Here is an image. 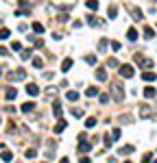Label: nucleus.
<instances>
[{"label": "nucleus", "mask_w": 157, "mask_h": 163, "mask_svg": "<svg viewBox=\"0 0 157 163\" xmlns=\"http://www.w3.org/2000/svg\"><path fill=\"white\" fill-rule=\"evenodd\" d=\"M85 7H87L90 11H96V9H98V2H94V0H87V2H85Z\"/></svg>", "instance_id": "nucleus-25"}, {"label": "nucleus", "mask_w": 157, "mask_h": 163, "mask_svg": "<svg viewBox=\"0 0 157 163\" xmlns=\"http://www.w3.org/2000/svg\"><path fill=\"white\" fill-rule=\"evenodd\" d=\"M7 55V48H5V46H0V57H5Z\"/></svg>", "instance_id": "nucleus-43"}, {"label": "nucleus", "mask_w": 157, "mask_h": 163, "mask_svg": "<svg viewBox=\"0 0 157 163\" xmlns=\"http://www.w3.org/2000/svg\"><path fill=\"white\" fill-rule=\"evenodd\" d=\"M96 126V118H87L85 120V128H94Z\"/></svg>", "instance_id": "nucleus-26"}, {"label": "nucleus", "mask_w": 157, "mask_h": 163, "mask_svg": "<svg viewBox=\"0 0 157 163\" xmlns=\"http://www.w3.org/2000/svg\"><path fill=\"white\" fill-rule=\"evenodd\" d=\"M129 13H131V17H133V20H142V11H140L138 7H131Z\"/></svg>", "instance_id": "nucleus-10"}, {"label": "nucleus", "mask_w": 157, "mask_h": 163, "mask_svg": "<svg viewBox=\"0 0 157 163\" xmlns=\"http://www.w3.org/2000/svg\"><path fill=\"white\" fill-rule=\"evenodd\" d=\"M87 24H94V26H105V20H100V17H96V15H90L87 17Z\"/></svg>", "instance_id": "nucleus-5"}, {"label": "nucleus", "mask_w": 157, "mask_h": 163, "mask_svg": "<svg viewBox=\"0 0 157 163\" xmlns=\"http://www.w3.org/2000/svg\"><path fill=\"white\" fill-rule=\"evenodd\" d=\"M66 126H68V124H66V120H59V122H57V124H55V133H57V135H61V133H63V128H66Z\"/></svg>", "instance_id": "nucleus-11"}, {"label": "nucleus", "mask_w": 157, "mask_h": 163, "mask_svg": "<svg viewBox=\"0 0 157 163\" xmlns=\"http://www.w3.org/2000/svg\"><path fill=\"white\" fill-rule=\"evenodd\" d=\"M140 115H142V118H148V115H151V109H148V107H140Z\"/></svg>", "instance_id": "nucleus-27"}, {"label": "nucleus", "mask_w": 157, "mask_h": 163, "mask_svg": "<svg viewBox=\"0 0 157 163\" xmlns=\"http://www.w3.org/2000/svg\"><path fill=\"white\" fill-rule=\"evenodd\" d=\"M144 96H146L148 100H151V98H155V96H157V91H155V87H146V89H144Z\"/></svg>", "instance_id": "nucleus-14"}, {"label": "nucleus", "mask_w": 157, "mask_h": 163, "mask_svg": "<svg viewBox=\"0 0 157 163\" xmlns=\"http://www.w3.org/2000/svg\"><path fill=\"white\" fill-rule=\"evenodd\" d=\"M85 63L94 65V63H96V57H94V55H87V57H85Z\"/></svg>", "instance_id": "nucleus-35"}, {"label": "nucleus", "mask_w": 157, "mask_h": 163, "mask_svg": "<svg viewBox=\"0 0 157 163\" xmlns=\"http://www.w3.org/2000/svg\"><path fill=\"white\" fill-rule=\"evenodd\" d=\"M111 48H114V52H118L120 50V44L118 41H111Z\"/></svg>", "instance_id": "nucleus-42"}, {"label": "nucleus", "mask_w": 157, "mask_h": 163, "mask_svg": "<svg viewBox=\"0 0 157 163\" xmlns=\"http://www.w3.org/2000/svg\"><path fill=\"white\" fill-rule=\"evenodd\" d=\"M118 122H122V124H124V122H131V115H120Z\"/></svg>", "instance_id": "nucleus-37"}, {"label": "nucleus", "mask_w": 157, "mask_h": 163, "mask_svg": "<svg viewBox=\"0 0 157 163\" xmlns=\"http://www.w3.org/2000/svg\"><path fill=\"white\" fill-rule=\"evenodd\" d=\"M24 157H26V159H35V157H37V150H35V148L26 150V152H24Z\"/></svg>", "instance_id": "nucleus-24"}, {"label": "nucleus", "mask_w": 157, "mask_h": 163, "mask_svg": "<svg viewBox=\"0 0 157 163\" xmlns=\"http://www.w3.org/2000/svg\"><path fill=\"white\" fill-rule=\"evenodd\" d=\"M5 98H7V100H15V98H18V89H15V87H7Z\"/></svg>", "instance_id": "nucleus-6"}, {"label": "nucleus", "mask_w": 157, "mask_h": 163, "mask_svg": "<svg viewBox=\"0 0 157 163\" xmlns=\"http://www.w3.org/2000/svg\"><path fill=\"white\" fill-rule=\"evenodd\" d=\"M107 67H120L118 59H109V61H107Z\"/></svg>", "instance_id": "nucleus-33"}, {"label": "nucleus", "mask_w": 157, "mask_h": 163, "mask_svg": "<svg viewBox=\"0 0 157 163\" xmlns=\"http://www.w3.org/2000/svg\"><path fill=\"white\" fill-rule=\"evenodd\" d=\"M109 17H111V20H116V17H118V9H116L114 5L109 7Z\"/></svg>", "instance_id": "nucleus-29"}, {"label": "nucleus", "mask_w": 157, "mask_h": 163, "mask_svg": "<svg viewBox=\"0 0 157 163\" xmlns=\"http://www.w3.org/2000/svg\"><path fill=\"white\" fill-rule=\"evenodd\" d=\"M133 150H135L133 146H131V144H127V146H122V148H120V154H124V157H127V154H131Z\"/></svg>", "instance_id": "nucleus-16"}, {"label": "nucleus", "mask_w": 157, "mask_h": 163, "mask_svg": "<svg viewBox=\"0 0 157 163\" xmlns=\"http://www.w3.org/2000/svg\"><path fill=\"white\" fill-rule=\"evenodd\" d=\"M105 148H111V137H109V135L105 137Z\"/></svg>", "instance_id": "nucleus-41"}, {"label": "nucleus", "mask_w": 157, "mask_h": 163, "mask_svg": "<svg viewBox=\"0 0 157 163\" xmlns=\"http://www.w3.org/2000/svg\"><path fill=\"white\" fill-rule=\"evenodd\" d=\"M59 163H70V161H68V159H66V157H63V159H61V161H59Z\"/></svg>", "instance_id": "nucleus-44"}, {"label": "nucleus", "mask_w": 157, "mask_h": 163, "mask_svg": "<svg viewBox=\"0 0 157 163\" xmlns=\"http://www.w3.org/2000/svg\"><path fill=\"white\" fill-rule=\"evenodd\" d=\"M98 96H100V102H103V104L109 102V96H107V94H98Z\"/></svg>", "instance_id": "nucleus-36"}, {"label": "nucleus", "mask_w": 157, "mask_h": 163, "mask_svg": "<svg viewBox=\"0 0 157 163\" xmlns=\"http://www.w3.org/2000/svg\"><path fill=\"white\" fill-rule=\"evenodd\" d=\"M72 113H74V118H83V111L81 109H72Z\"/></svg>", "instance_id": "nucleus-38"}, {"label": "nucleus", "mask_w": 157, "mask_h": 163, "mask_svg": "<svg viewBox=\"0 0 157 163\" xmlns=\"http://www.w3.org/2000/svg\"><path fill=\"white\" fill-rule=\"evenodd\" d=\"M124 163H133V161H124Z\"/></svg>", "instance_id": "nucleus-45"}, {"label": "nucleus", "mask_w": 157, "mask_h": 163, "mask_svg": "<svg viewBox=\"0 0 157 163\" xmlns=\"http://www.w3.org/2000/svg\"><path fill=\"white\" fill-rule=\"evenodd\" d=\"M127 37H129V41H135V39H138V31H135L133 26H131V28L127 31Z\"/></svg>", "instance_id": "nucleus-12"}, {"label": "nucleus", "mask_w": 157, "mask_h": 163, "mask_svg": "<svg viewBox=\"0 0 157 163\" xmlns=\"http://www.w3.org/2000/svg\"><path fill=\"white\" fill-rule=\"evenodd\" d=\"M85 96H87V98H96V96H98V89H96V87H87V89H85Z\"/></svg>", "instance_id": "nucleus-13"}, {"label": "nucleus", "mask_w": 157, "mask_h": 163, "mask_svg": "<svg viewBox=\"0 0 157 163\" xmlns=\"http://www.w3.org/2000/svg\"><path fill=\"white\" fill-rule=\"evenodd\" d=\"M98 50H100V52L107 50V39H100V41H98Z\"/></svg>", "instance_id": "nucleus-31"}, {"label": "nucleus", "mask_w": 157, "mask_h": 163, "mask_svg": "<svg viewBox=\"0 0 157 163\" xmlns=\"http://www.w3.org/2000/svg\"><path fill=\"white\" fill-rule=\"evenodd\" d=\"M135 63H138L140 67H153V61L146 59L144 55H135Z\"/></svg>", "instance_id": "nucleus-3"}, {"label": "nucleus", "mask_w": 157, "mask_h": 163, "mask_svg": "<svg viewBox=\"0 0 157 163\" xmlns=\"http://www.w3.org/2000/svg\"><path fill=\"white\" fill-rule=\"evenodd\" d=\"M9 35H11V31H9V28H0V39H7Z\"/></svg>", "instance_id": "nucleus-30"}, {"label": "nucleus", "mask_w": 157, "mask_h": 163, "mask_svg": "<svg viewBox=\"0 0 157 163\" xmlns=\"http://www.w3.org/2000/svg\"><path fill=\"white\" fill-rule=\"evenodd\" d=\"M26 94H29V96H37L39 94V87L35 83H29V85H26Z\"/></svg>", "instance_id": "nucleus-8"}, {"label": "nucleus", "mask_w": 157, "mask_h": 163, "mask_svg": "<svg viewBox=\"0 0 157 163\" xmlns=\"http://www.w3.org/2000/svg\"><path fill=\"white\" fill-rule=\"evenodd\" d=\"M31 55H33V52H31V50H29V48H26V50H22V59H29V57H31Z\"/></svg>", "instance_id": "nucleus-40"}, {"label": "nucleus", "mask_w": 157, "mask_h": 163, "mask_svg": "<svg viewBox=\"0 0 157 163\" xmlns=\"http://www.w3.org/2000/svg\"><path fill=\"white\" fill-rule=\"evenodd\" d=\"M153 163H157V161H153Z\"/></svg>", "instance_id": "nucleus-46"}, {"label": "nucleus", "mask_w": 157, "mask_h": 163, "mask_svg": "<svg viewBox=\"0 0 157 163\" xmlns=\"http://www.w3.org/2000/svg\"><path fill=\"white\" fill-rule=\"evenodd\" d=\"M52 111H55V113H52L55 118H61V102H59V100L52 102Z\"/></svg>", "instance_id": "nucleus-9"}, {"label": "nucleus", "mask_w": 157, "mask_h": 163, "mask_svg": "<svg viewBox=\"0 0 157 163\" xmlns=\"http://www.w3.org/2000/svg\"><path fill=\"white\" fill-rule=\"evenodd\" d=\"M96 81H107V70L105 67H96Z\"/></svg>", "instance_id": "nucleus-7"}, {"label": "nucleus", "mask_w": 157, "mask_h": 163, "mask_svg": "<svg viewBox=\"0 0 157 163\" xmlns=\"http://www.w3.org/2000/svg\"><path fill=\"white\" fill-rule=\"evenodd\" d=\"M144 37H146V39H153V37H155V31H153L151 26H146V28H144Z\"/></svg>", "instance_id": "nucleus-23"}, {"label": "nucleus", "mask_w": 157, "mask_h": 163, "mask_svg": "<svg viewBox=\"0 0 157 163\" xmlns=\"http://www.w3.org/2000/svg\"><path fill=\"white\" fill-rule=\"evenodd\" d=\"M33 31H35L37 35H42V33H44V26L39 24V22H35V24H33Z\"/></svg>", "instance_id": "nucleus-28"}, {"label": "nucleus", "mask_w": 157, "mask_h": 163, "mask_svg": "<svg viewBox=\"0 0 157 163\" xmlns=\"http://www.w3.org/2000/svg\"><path fill=\"white\" fill-rule=\"evenodd\" d=\"M11 48H13V50H22V44H20V41H13Z\"/></svg>", "instance_id": "nucleus-39"}, {"label": "nucleus", "mask_w": 157, "mask_h": 163, "mask_svg": "<svg viewBox=\"0 0 157 163\" xmlns=\"http://www.w3.org/2000/svg\"><path fill=\"white\" fill-rule=\"evenodd\" d=\"M111 94H114L116 102H122V100H124V87H122V81H114V83H111Z\"/></svg>", "instance_id": "nucleus-1"}, {"label": "nucleus", "mask_w": 157, "mask_h": 163, "mask_svg": "<svg viewBox=\"0 0 157 163\" xmlns=\"http://www.w3.org/2000/svg\"><path fill=\"white\" fill-rule=\"evenodd\" d=\"M142 78H144V81H146V83H153V81H155V78H157V76H155V74H153V72H144V74H142Z\"/></svg>", "instance_id": "nucleus-20"}, {"label": "nucleus", "mask_w": 157, "mask_h": 163, "mask_svg": "<svg viewBox=\"0 0 157 163\" xmlns=\"http://www.w3.org/2000/svg\"><path fill=\"white\" fill-rule=\"evenodd\" d=\"M142 163H153V154H151V152H146V154L142 157Z\"/></svg>", "instance_id": "nucleus-34"}, {"label": "nucleus", "mask_w": 157, "mask_h": 163, "mask_svg": "<svg viewBox=\"0 0 157 163\" xmlns=\"http://www.w3.org/2000/svg\"><path fill=\"white\" fill-rule=\"evenodd\" d=\"M118 70H120V76H122V78H133V74H135V67L131 65V63H124V65H120Z\"/></svg>", "instance_id": "nucleus-2"}, {"label": "nucleus", "mask_w": 157, "mask_h": 163, "mask_svg": "<svg viewBox=\"0 0 157 163\" xmlns=\"http://www.w3.org/2000/svg\"><path fill=\"white\" fill-rule=\"evenodd\" d=\"M66 96H68V100H70V102H76V100H78V91H68Z\"/></svg>", "instance_id": "nucleus-21"}, {"label": "nucleus", "mask_w": 157, "mask_h": 163, "mask_svg": "<svg viewBox=\"0 0 157 163\" xmlns=\"http://www.w3.org/2000/svg\"><path fill=\"white\" fill-rule=\"evenodd\" d=\"M22 111H24V113L35 111V102H24V104H22Z\"/></svg>", "instance_id": "nucleus-15"}, {"label": "nucleus", "mask_w": 157, "mask_h": 163, "mask_svg": "<svg viewBox=\"0 0 157 163\" xmlns=\"http://www.w3.org/2000/svg\"><path fill=\"white\" fill-rule=\"evenodd\" d=\"M22 78H26V72H24V70L20 67V70H15V72H9V81H22Z\"/></svg>", "instance_id": "nucleus-4"}, {"label": "nucleus", "mask_w": 157, "mask_h": 163, "mask_svg": "<svg viewBox=\"0 0 157 163\" xmlns=\"http://www.w3.org/2000/svg\"><path fill=\"white\" fill-rule=\"evenodd\" d=\"M70 67H72V59H63V63H61V72H68Z\"/></svg>", "instance_id": "nucleus-19"}, {"label": "nucleus", "mask_w": 157, "mask_h": 163, "mask_svg": "<svg viewBox=\"0 0 157 163\" xmlns=\"http://www.w3.org/2000/svg\"><path fill=\"white\" fill-rule=\"evenodd\" d=\"M33 65H35V67H44V59L35 57V59H33Z\"/></svg>", "instance_id": "nucleus-32"}, {"label": "nucleus", "mask_w": 157, "mask_h": 163, "mask_svg": "<svg viewBox=\"0 0 157 163\" xmlns=\"http://www.w3.org/2000/svg\"><path fill=\"white\" fill-rule=\"evenodd\" d=\"M2 161H5V163H11V161H13V152H11V150H5V152H2Z\"/></svg>", "instance_id": "nucleus-17"}, {"label": "nucleus", "mask_w": 157, "mask_h": 163, "mask_svg": "<svg viewBox=\"0 0 157 163\" xmlns=\"http://www.w3.org/2000/svg\"><path fill=\"white\" fill-rule=\"evenodd\" d=\"M120 135H122V133H120V128H114L109 137H111V142H118V139H120Z\"/></svg>", "instance_id": "nucleus-22"}, {"label": "nucleus", "mask_w": 157, "mask_h": 163, "mask_svg": "<svg viewBox=\"0 0 157 163\" xmlns=\"http://www.w3.org/2000/svg\"><path fill=\"white\" fill-rule=\"evenodd\" d=\"M90 150H92V146H90L87 142H83V144H78V152H83V154H85V152H90Z\"/></svg>", "instance_id": "nucleus-18"}]
</instances>
